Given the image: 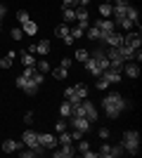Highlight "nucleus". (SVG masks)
<instances>
[{
  "mask_svg": "<svg viewBox=\"0 0 142 158\" xmlns=\"http://www.w3.org/2000/svg\"><path fill=\"white\" fill-rule=\"evenodd\" d=\"M97 156L100 158H118V156H123L121 142H118V144H102L100 151H97Z\"/></svg>",
  "mask_w": 142,
  "mask_h": 158,
  "instance_id": "obj_3",
  "label": "nucleus"
},
{
  "mask_svg": "<svg viewBox=\"0 0 142 158\" xmlns=\"http://www.w3.org/2000/svg\"><path fill=\"white\" fill-rule=\"evenodd\" d=\"M38 144H41L45 151L57 149V137H54V135H50V132H38Z\"/></svg>",
  "mask_w": 142,
  "mask_h": 158,
  "instance_id": "obj_8",
  "label": "nucleus"
},
{
  "mask_svg": "<svg viewBox=\"0 0 142 158\" xmlns=\"http://www.w3.org/2000/svg\"><path fill=\"white\" fill-rule=\"evenodd\" d=\"M81 156H85V158H97V151H90V149H88V151H83Z\"/></svg>",
  "mask_w": 142,
  "mask_h": 158,
  "instance_id": "obj_44",
  "label": "nucleus"
},
{
  "mask_svg": "<svg viewBox=\"0 0 142 158\" xmlns=\"http://www.w3.org/2000/svg\"><path fill=\"white\" fill-rule=\"evenodd\" d=\"M64 130H67V120L59 118L57 123H54V132H64Z\"/></svg>",
  "mask_w": 142,
  "mask_h": 158,
  "instance_id": "obj_37",
  "label": "nucleus"
},
{
  "mask_svg": "<svg viewBox=\"0 0 142 158\" xmlns=\"http://www.w3.org/2000/svg\"><path fill=\"white\" fill-rule=\"evenodd\" d=\"M81 111H83V116H85V118H88L90 123H93V125L97 123V118H100V113H97V106H95L88 97H85V99L81 102Z\"/></svg>",
  "mask_w": 142,
  "mask_h": 158,
  "instance_id": "obj_4",
  "label": "nucleus"
},
{
  "mask_svg": "<svg viewBox=\"0 0 142 158\" xmlns=\"http://www.w3.org/2000/svg\"><path fill=\"white\" fill-rule=\"evenodd\" d=\"M90 5V0H78V7H88Z\"/></svg>",
  "mask_w": 142,
  "mask_h": 158,
  "instance_id": "obj_47",
  "label": "nucleus"
},
{
  "mask_svg": "<svg viewBox=\"0 0 142 158\" xmlns=\"http://www.w3.org/2000/svg\"><path fill=\"white\" fill-rule=\"evenodd\" d=\"M114 21H116V28H123V31H133V26H135V24H133L130 19H126V17H121V19H114Z\"/></svg>",
  "mask_w": 142,
  "mask_h": 158,
  "instance_id": "obj_23",
  "label": "nucleus"
},
{
  "mask_svg": "<svg viewBox=\"0 0 142 158\" xmlns=\"http://www.w3.org/2000/svg\"><path fill=\"white\" fill-rule=\"evenodd\" d=\"M74 90H76V94H78L81 99H85V97H88V85L78 83V85H74Z\"/></svg>",
  "mask_w": 142,
  "mask_h": 158,
  "instance_id": "obj_31",
  "label": "nucleus"
},
{
  "mask_svg": "<svg viewBox=\"0 0 142 158\" xmlns=\"http://www.w3.org/2000/svg\"><path fill=\"white\" fill-rule=\"evenodd\" d=\"M71 142H74V139H71V135H69L67 130L59 132V137H57V146H59V144H71Z\"/></svg>",
  "mask_w": 142,
  "mask_h": 158,
  "instance_id": "obj_30",
  "label": "nucleus"
},
{
  "mask_svg": "<svg viewBox=\"0 0 142 158\" xmlns=\"http://www.w3.org/2000/svg\"><path fill=\"white\" fill-rule=\"evenodd\" d=\"M24 123H28V125L33 123V113H31V111H28V113H24Z\"/></svg>",
  "mask_w": 142,
  "mask_h": 158,
  "instance_id": "obj_43",
  "label": "nucleus"
},
{
  "mask_svg": "<svg viewBox=\"0 0 142 158\" xmlns=\"http://www.w3.org/2000/svg\"><path fill=\"white\" fill-rule=\"evenodd\" d=\"M21 142H17V139H5V142H2V151L5 153H14V151H19L21 149Z\"/></svg>",
  "mask_w": 142,
  "mask_h": 158,
  "instance_id": "obj_17",
  "label": "nucleus"
},
{
  "mask_svg": "<svg viewBox=\"0 0 142 158\" xmlns=\"http://www.w3.org/2000/svg\"><path fill=\"white\" fill-rule=\"evenodd\" d=\"M130 106L133 104L118 92H107L104 99H102V109H104V116H107V118H118L123 111H128Z\"/></svg>",
  "mask_w": 142,
  "mask_h": 158,
  "instance_id": "obj_1",
  "label": "nucleus"
},
{
  "mask_svg": "<svg viewBox=\"0 0 142 158\" xmlns=\"http://www.w3.org/2000/svg\"><path fill=\"white\" fill-rule=\"evenodd\" d=\"M28 19H31V17H28L26 10H19V12H17V21H19V24H24V21H28Z\"/></svg>",
  "mask_w": 142,
  "mask_h": 158,
  "instance_id": "obj_36",
  "label": "nucleus"
},
{
  "mask_svg": "<svg viewBox=\"0 0 142 158\" xmlns=\"http://www.w3.org/2000/svg\"><path fill=\"white\" fill-rule=\"evenodd\" d=\"M62 7H78V0H62Z\"/></svg>",
  "mask_w": 142,
  "mask_h": 158,
  "instance_id": "obj_41",
  "label": "nucleus"
},
{
  "mask_svg": "<svg viewBox=\"0 0 142 158\" xmlns=\"http://www.w3.org/2000/svg\"><path fill=\"white\" fill-rule=\"evenodd\" d=\"M21 31L26 33V35H36V33H38V24H36L33 19H28V21L21 24Z\"/></svg>",
  "mask_w": 142,
  "mask_h": 158,
  "instance_id": "obj_18",
  "label": "nucleus"
},
{
  "mask_svg": "<svg viewBox=\"0 0 142 158\" xmlns=\"http://www.w3.org/2000/svg\"><path fill=\"white\" fill-rule=\"evenodd\" d=\"M59 113H62V118H71V113H74V104L71 102H62V106H59Z\"/></svg>",
  "mask_w": 142,
  "mask_h": 158,
  "instance_id": "obj_20",
  "label": "nucleus"
},
{
  "mask_svg": "<svg viewBox=\"0 0 142 158\" xmlns=\"http://www.w3.org/2000/svg\"><path fill=\"white\" fill-rule=\"evenodd\" d=\"M121 71H123V76H128V78H137V76H140V64H137V61H123Z\"/></svg>",
  "mask_w": 142,
  "mask_h": 158,
  "instance_id": "obj_12",
  "label": "nucleus"
},
{
  "mask_svg": "<svg viewBox=\"0 0 142 158\" xmlns=\"http://www.w3.org/2000/svg\"><path fill=\"white\" fill-rule=\"evenodd\" d=\"M88 57H90V52H88V50H83V47H81V50H76V54H74V57H71V59H76V61H81V64H83V61L88 59Z\"/></svg>",
  "mask_w": 142,
  "mask_h": 158,
  "instance_id": "obj_29",
  "label": "nucleus"
},
{
  "mask_svg": "<svg viewBox=\"0 0 142 158\" xmlns=\"http://www.w3.org/2000/svg\"><path fill=\"white\" fill-rule=\"evenodd\" d=\"M100 17L102 19H111V2H109V0L100 5Z\"/></svg>",
  "mask_w": 142,
  "mask_h": 158,
  "instance_id": "obj_26",
  "label": "nucleus"
},
{
  "mask_svg": "<svg viewBox=\"0 0 142 158\" xmlns=\"http://www.w3.org/2000/svg\"><path fill=\"white\" fill-rule=\"evenodd\" d=\"M71 64H74V59H71V57H64L59 66H64V69H69V66H71Z\"/></svg>",
  "mask_w": 142,
  "mask_h": 158,
  "instance_id": "obj_42",
  "label": "nucleus"
},
{
  "mask_svg": "<svg viewBox=\"0 0 142 158\" xmlns=\"http://www.w3.org/2000/svg\"><path fill=\"white\" fill-rule=\"evenodd\" d=\"M14 57H17V52H7L5 57H0V69H10L14 61Z\"/></svg>",
  "mask_w": 142,
  "mask_h": 158,
  "instance_id": "obj_25",
  "label": "nucleus"
},
{
  "mask_svg": "<svg viewBox=\"0 0 142 158\" xmlns=\"http://www.w3.org/2000/svg\"><path fill=\"white\" fill-rule=\"evenodd\" d=\"M102 78L109 80V85H118L121 78H123L121 66H109V69H104V71H102Z\"/></svg>",
  "mask_w": 142,
  "mask_h": 158,
  "instance_id": "obj_5",
  "label": "nucleus"
},
{
  "mask_svg": "<svg viewBox=\"0 0 142 158\" xmlns=\"http://www.w3.org/2000/svg\"><path fill=\"white\" fill-rule=\"evenodd\" d=\"M54 33H57V38H62L67 45H74V38H71V26H69V24H64V21H62L59 26L54 28Z\"/></svg>",
  "mask_w": 142,
  "mask_h": 158,
  "instance_id": "obj_9",
  "label": "nucleus"
},
{
  "mask_svg": "<svg viewBox=\"0 0 142 158\" xmlns=\"http://www.w3.org/2000/svg\"><path fill=\"white\" fill-rule=\"evenodd\" d=\"M97 135H100V139H109L111 130H109V127H100V132H97Z\"/></svg>",
  "mask_w": 142,
  "mask_h": 158,
  "instance_id": "obj_40",
  "label": "nucleus"
},
{
  "mask_svg": "<svg viewBox=\"0 0 142 158\" xmlns=\"http://www.w3.org/2000/svg\"><path fill=\"white\" fill-rule=\"evenodd\" d=\"M88 38L90 40H100V28H97V26H90L88 28Z\"/></svg>",
  "mask_w": 142,
  "mask_h": 158,
  "instance_id": "obj_35",
  "label": "nucleus"
},
{
  "mask_svg": "<svg viewBox=\"0 0 142 158\" xmlns=\"http://www.w3.org/2000/svg\"><path fill=\"white\" fill-rule=\"evenodd\" d=\"M50 71H52V78H57V80H64L69 76V69H64V66H57V69H50Z\"/></svg>",
  "mask_w": 142,
  "mask_h": 158,
  "instance_id": "obj_28",
  "label": "nucleus"
},
{
  "mask_svg": "<svg viewBox=\"0 0 142 158\" xmlns=\"http://www.w3.org/2000/svg\"><path fill=\"white\" fill-rule=\"evenodd\" d=\"M123 45H128V47H133V50H140V45H142V38H140V31H128L126 35H123Z\"/></svg>",
  "mask_w": 142,
  "mask_h": 158,
  "instance_id": "obj_10",
  "label": "nucleus"
},
{
  "mask_svg": "<svg viewBox=\"0 0 142 158\" xmlns=\"http://www.w3.org/2000/svg\"><path fill=\"white\" fill-rule=\"evenodd\" d=\"M123 153H130V156H137L140 153V132L137 130H126L121 139Z\"/></svg>",
  "mask_w": 142,
  "mask_h": 158,
  "instance_id": "obj_2",
  "label": "nucleus"
},
{
  "mask_svg": "<svg viewBox=\"0 0 142 158\" xmlns=\"http://www.w3.org/2000/svg\"><path fill=\"white\" fill-rule=\"evenodd\" d=\"M14 83H17V87H19V90H24V92L31 94V97H33V94H38V90H41V87L36 85V83H31L26 76H17V80H14Z\"/></svg>",
  "mask_w": 142,
  "mask_h": 158,
  "instance_id": "obj_6",
  "label": "nucleus"
},
{
  "mask_svg": "<svg viewBox=\"0 0 142 158\" xmlns=\"http://www.w3.org/2000/svg\"><path fill=\"white\" fill-rule=\"evenodd\" d=\"M102 43H104V45H109V47H118V45H123V35H121V33H118V28H116V31L107 33Z\"/></svg>",
  "mask_w": 142,
  "mask_h": 158,
  "instance_id": "obj_13",
  "label": "nucleus"
},
{
  "mask_svg": "<svg viewBox=\"0 0 142 158\" xmlns=\"http://www.w3.org/2000/svg\"><path fill=\"white\" fill-rule=\"evenodd\" d=\"M95 87L104 92V90H109V80H104V78H102V76H97V83H95Z\"/></svg>",
  "mask_w": 142,
  "mask_h": 158,
  "instance_id": "obj_33",
  "label": "nucleus"
},
{
  "mask_svg": "<svg viewBox=\"0 0 142 158\" xmlns=\"http://www.w3.org/2000/svg\"><path fill=\"white\" fill-rule=\"evenodd\" d=\"M74 149H76V151H88V149H90V144H88V142H85V139H83V142H81V139H78V146H74Z\"/></svg>",
  "mask_w": 142,
  "mask_h": 158,
  "instance_id": "obj_39",
  "label": "nucleus"
},
{
  "mask_svg": "<svg viewBox=\"0 0 142 158\" xmlns=\"http://www.w3.org/2000/svg\"><path fill=\"white\" fill-rule=\"evenodd\" d=\"M64 99H67V102H71V104H78V102H83V99L78 97V94H76L74 85H71V87H67V90H64Z\"/></svg>",
  "mask_w": 142,
  "mask_h": 158,
  "instance_id": "obj_19",
  "label": "nucleus"
},
{
  "mask_svg": "<svg viewBox=\"0 0 142 158\" xmlns=\"http://www.w3.org/2000/svg\"><path fill=\"white\" fill-rule=\"evenodd\" d=\"M50 40H41V43H38V45H36V54H41V57H45L47 52H50Z\"/></svg>",
  "mask_w": 142,
  "mask_h": 158,
  "instance_id": "obj_24",
  "label": "nucleus"
},
{
  "mask_svg": "<svg viewBox=\"0 0 142 158\" xmlns=\"http://www.w3.org/2000/svg\"><path fill=\"white\" fill-rule=\"evenodd\" d=\"M52 156L54 158H71V156H76V149H74V144H59L57 151H52Z\"/></svg>",
  "mask_w": 142,
  "mask_h": 158,
  "instance_id": "obj_14",
  "label": "nucleus"
},
{
  "mask_svg": "<svg viewBox=\"0 0 142 158\" xmlns=\"http://www.w3.org/2000/svg\"><path fill=\"white\" fill-rule=\"evenodd\" d=\"M93 26L100 28V33H111V31H116V21L114 19H95Z\"/></svg>",
  "mask_w": 142,
  "mask_h": 158,
  "instance_id": "obj_15",
  "label": "nucleus"
},
{
  "mask_svg": "<svg viewBox=\"0 0 142 158\" xmlns=\"http://www.w3.org/2000/svg\"><path fill=\"white\" fill-rule=\"evenodd\" d=\"M71 130H78V132H90L93 130V123H90L85 116H71Z\"/></svg>",
  "mask_w": 142,
  "mask_h": 158,
  "instance_id": "obj_7",
  "label": "nucleus"
},
{
  "mask_svg": "<svg viewBox=\"0 0 142 158\" xmlns=\"http://www.w3.org/2000/svg\"><path fill=\"white\" fill-rule=\"evenodd\" d=\"M83 35H85V28H81V26H78V24H76V26L74 28H71V38H83Z\"/></svg>",
  "mask_w": 142,
  "mask_h": 158,
  "instance_id": "obj_34",
  "label": "nucleus"
},
{
  "mask_svg": "<svg viewBox=\"0 0 142 158\" xmlns=\"http://www.w3.org/2000/svg\"><path fill=\"white\" fill-rule=\"evenodd\" d=\"M0 28H2V26H0Z\"/></svg>",
  "mask_w": 142,
  "mask_h": 158,
  "instance_id": "obj_48",
  "label": "nucleus"
},
{
  "mask_svg": "<svg viewBox=\"0 0 142 158\" xmlns=\"http://www.w3.org/2000/svg\"><path fill=\"white\" fill-rule=\"evenodd\" d=\"M36 69H38L41 73H50V64H47L45 59H38V61H36Z\"/></svg>",
  "mask_w": 142,
  "mask_h": 158,
  "instance_id": "obj_32",
  "label": "nucleus"
},
{
  "mask_svg": "<svg viewBox=\"0 0 142 158\" xmlns=\"http://www.w3.org/2000/svg\"><path fill=\"white\" fill-rule=\"evenodd\" d=\"M36 54H31V52H21V64L24 66H36Z\"/></svg>",
  "mask_w": 142,
  "mask_h": 158,
  "instance_id": "obj_27",
  "label": "nucleus"
},
{
  "mask_svg": "<svg viewBox=\"0 0 142 158\" xmlns=\"http://www.w3.org/2000/svg\"><path fill=\"white\" fill-rule=\"evenodd\" d=\"M62 17H64V24H71V21H76V7H64V12H62Z\"/></svg>",
  "mask_w": 142,
  "mask_h": 158,
  "instance_id": "obj_21",
  "label": "nucleus"
},
{
  "mask_svg": "<svg viewBox=\"0 0 142 158\" xmlns=\"http://www.w3.org/2000/svg\"><path fill=\"white\" fill-rule=\"evenodd\" d=\"M83 64H85V71H88L90 76H102V69H100V64H97V59H95V57H88Z\"/></svg>",
  "mask_w": 142,
  "mask_h": 158,
  "instance_id": "obj_16",
  "label": "nucleus"
},
{
  "mask_svg": "<svg viewBox=\"0 0 142 158\" xmlns=\"http://www.w3.org/2000/svg\"><path fill=\"white\" fill-rule=\"evenodd\" d=\"M10 35H12V40H21V38H24V31H21V28H12Z\"/></svg>",
  "mask_w": 142,
  "mask_h": 158,
  "instance_id": "obj_38",
  "label": "nucleus"
},
{
  "mask_svg": "<svg viewBox=\"0 0 142 158\" xmlns=\"http://www.w3.org/2000/svg\"><path fill=\"white\" fill-rule=\"evenodd\" d=\"M126 19H130L133 21V24H137V26H140V12H137V7H133V5H128V12H126Z\"/></svg>",
  "mask_w": 142,
  "mask_h": 158,
  "instance_id": "obj_22",
  "label": "nucleus"
},
{
  "mask_svg": "<svg viewBox=\"0 0 142 158\" xmlns=\"http://www.w3.org/2000/svg\"><path fill=\"white\" fill-rule=\"evenodd\" d=\"M21 144L31 146V149L41 146V144H38V132H36V130H24V135H21Z\"/></svg>",
  "mask_w": 142,
  "mask_h": 158,
  "instance_id": "obj_11",
  "label": "nucleus"
},
{
  "mask_svg": "<svg viewBox=\"0 0 142 158\" xmlns=\"http://www.w3.org/2000/svg\"><path fill=\"white\" fill-rule=\"evenodd\" d=\"M109 2H111V5H126L128 0H109Z\"/></svg>",
  "mask_w": 142,
  "mask_h": 158,
  "instance_id": "obj_46",
  "label": "nucleus"
},
{
  "mask_svg": "<svg viewBox=\"0 0 142 158\" xmlns=\"http://www.w3.org/2000/svg\"><path fill=\"white\" fill-rule=\"evenodd\" d=\"M69 135H71V139H76V142H78V139L83 137V132H78V130H74V132H69Z\"/></svg>",
  "mask_w": 142,
  "mask_h": 158,
  "instance_id": "obj_45",
  "label": "nucleus"
}]
</instances>
